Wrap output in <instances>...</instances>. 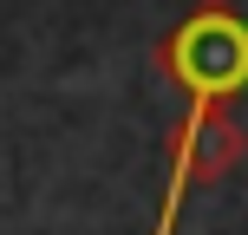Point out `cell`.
<instances>
[{
	"label": "cell",
	"instance_id": "obj_1",
	"mask_svg": "<svg viewBox=\"0 0 248 235\" xmlns=\"http://www.w3.org/2000/svg\"><path fill=\"white\" fill-rule=\"evenodd\" d=\"M157 72L183 92L189 105H229L248 92V20L222 0H202L196 13L163 33Z\"/></svg>",
	"mask_w": 248,
	"mask_h": 235
},
{
	"label": "cell",
	"instance_id": "obj_2",
	"mask_svg": "<svg viewBox=\"0 0 248 235\" xmlns=\"http://www.w3.org/2000/svg\"><path fill=\"white\" fill-rule=\"evenodd\" d=\"M248 137L242 124L229 118V105H189L183 124L170 131V176H163V196H157V229L150 235H176V216H183L189 189L216 183L242 163Z\"/></svg>",
	"mask_w": 248,
	"mask_h": 235
}]
</instances>
